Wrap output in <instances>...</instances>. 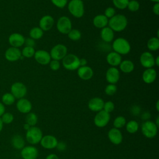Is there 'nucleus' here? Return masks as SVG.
I'll return each mask as SVG.
<instances>
[{
	"mask_svg": "<svg viewBox=\"0 0 159 159\" xmlns=\"http://www.w3.org/2000/svg\"><path fill=\"white\" fill-rule=\"evenodd\" d=\"M127 24V19L123 14H115L108 20V27L114 32H121L124 30L126 28Z\"/></svg>",
	"mask_w": 159,
	"mask_h": 159,
	"instance_id": "1",
	"label": "nucleus"
},
{
	"mask_svg": "<svg viewBox=\"0 0 159 159\" xmlns=\"http://www.w3.org/2000/svg\"><path fill=\"white\" fill-rule=\"evenodd\" d=\"M112 48L114 52L119 55H127L131 50V46L127 40L123 37L116 39L112 44Z\"/></svg>",
	"mask_w": 159,
	"mask_h": 159,
	"instance_id": "2",
	"label": "nucleus"
},
{
	"mask_svg": "<svg viewBox=\"0 0 159 159\" xmlns=\"http://www.w3.org/2000/svg\"><path fill=\"white\" fill-rule=\"evenodd\" d=\"M43 137L42 131L41 129L36 126H32L26 131L25 139L28 143L32 145H37L40 143Z\"/></svg>",
	"mask_w": 159,
	"mask_h": 159,
	"instance_id": "3",
	"label": "nucleus"
},
{
	"mask_svg": "<svg viewBox=\"0 0 159 159\" xmlns=\"http://www.w3.org/2000/svg\"><path fill=\"white\" fill-rule=\"evenodd\" d=\"M68 9L75 17H82L84 13V3L82 0H71L68 4Z\"/></svg>",
	"mask_w": 159,
	"mask_h": 159,
	"instance_id": "4",
	"label": "nucleus"
},
{
	"mask_svg": "<svg viewBox=\"0 0 159 159\" xmlns=\"http://www.w3.org/2000/svg\"><path fill=\"white\" fill-rule=\"evenodd\" d=\"M158 127L154 122L150 120L144 121L141 125L142 134L148 139L154 138L158 132Z\"/></svg>",
	"mask_w": 159,
	"mask_h": 159,
	"instance_id": "5",
	"label": "nucleus"
},
{
	"mask_svg": "<svg viewBox=\"0 0 159 159\" xmlns=\"http://www.w3.org/2000/svg\"><path fill=\"white\" fill-rule=\"evenodd\" d=\"M63 66L70 71L77 70L80 67V58L75 54H67L62 59Z\"/></svg>",
	"mask_w": 159,
	"mask_h": 159,
	"instance_id": "6",
	"label": "nucleus"
},
{
	"mask_svg": "<svg viewBox=\"0 0 159 159\" xmlns=\"http://www.w3.org/2000/svg\"><path fill=\"white\" fill-rule=\"evenodd\" d=\"M57 29L62 34H68L72 29V23L70 19L67 16L60 17L57 22Z\"/></svg>",
	"mask_w": 159,
	"mask_h": 159,
	"instance_id": "7",
	"label": "nucleus"
},
{
	"mask_svg": "<svg viewBox=\"0 0 159 159\" xmlns=\"http://www.w3.org/2000/svg\"><path fill=\"white\" fill-rule=\"evenodd\" d=\"M67 48L63 44H57L53 46L50 52L51 58L55 60H62L67 55Z\"/></svg>",
	"mask_w": 159,
	"mask_h": 159,
	"instance_id": "8",
	"label": "nucleus"
},
{
	"mask_svg": "<svg viewBox=\"0 0 159 159\" xmlns=\"http://www.w3.org/2000/svg\"><path fill=\"white\" fill-rule=\"evenodd\" d=\"M110 119V114L104 111V110H102L98 112L95 115L94 117V124L96 127L99 128H102L108 124Z\"/></svg>",
	"mask_w": 159,
	"mask_h": 159,
	"instance_id": "9",
	"label": "nucleus"
},
{
	"mask_svg": "<svg viewBox=\"0 0 159 159\" xmlns=\"http://www.w3.org/2000/svg\"><path fill=\"white\" fill-rule=\"evenodd\" d=\"M27 88L24 84L21 82H16L13 83L11 87V93L15 98H23L27 94Z\"/></svg>",
	"mask_w": 159,
	"mask_h": 159,
	"instance_id": "10",
	"label": "nucleus"
},
{
	"mask_svg": "<svg viewBox=\"0 0 159 159\" xmlns=\"http://www.w3.org/2000/svg\"><path fill=\"white\" fill-rule=\"evenodd\" d=\"M57 139L53 135H45L42 137L40 143L45 149H53L56 148L58 143Z\"/></svg>",
	"mask_w": 159,
	"mask_h": 159,
	"instance_id": "11",
	"label": "nucleus"
},
{
	"mask_svg": "<svg viewBox=\"0 0 159 159\" xmlns=\"http://www.w3.org/2000/svg\"><path fill=\"white\" fill-rule=\"evenodd\" d=\"M20 155L23 159H37L39 151L34 145L25 146L20 151Z\"/></svg>",
	"mask_w": 159,
	"mask_h": 159,
	"instance_id": "12",
	"label": "nucleus"
},
{
	"mask_svg": "<svg viewBox=\"0 0 159 159\" xmlns=\"http://www.w3.org/2000/svg\"><path fill=\"white\" fill-rule=\"evenodd\" d=\"M107 137L112 143L116 145L120 144L123 140V135L121 131L114 127L108 131Z\"/></svg>",
	"mask_w": 159,
	"mask_h": 159,
	"instance_id": "13",
	"label": "nucleus"
},
{
	"mask_svg": "<svg viewBox=\"0 0 159 159\" xmlns=\"http://www.w3.org/2000/svg\"><path fill=\"white\" fill-rule=\"evenodd\" d=\"M140 62L141 65L145 68H153L155 66V57L152 53L145 52L140 57Z\"/></svg>",
	"mask_w": 159,
	"mask_h": 159,
	"instance_id": "14",
	"label": "nucleus"
},
{
	"mask_svg": "<svg viewBox=\"0 0 159 159\" xmlns=\"http://www.w3.org/2000/svg\"><path fill=\"white\" fill-rule=\"evenodd\" d=\"M34 57L36 61L42 65L49 64L52 59L50 53L44 50H39L35 51Z\"/></svg>",
	"mask_w": 159,
	"mask_h": 159,
	"instance_id": "15",
	"label": "nucleus"
},
{
	"mask_svg": "<svg viewBox=\"0 0 159 159\" xmlns=\"http://www.w3.org/2000/svg\"><path fill=\"white\" fill-rule=\"evenodd\" d=\"M120 78L119 70L114 66L109 68L106 72V79L109 84H116Z\"/></svg>",
	"mask_w": 159,
	"mask_h": 159,
	"instance_id": "16",
	"label": "nucleus"
},
{
	"mask_svg": "<svg viewBox=\"0 0 159 159\" xmlns=\"http://www.w3.org/2000/svg\"><path fill=\"white\" fill-rule=\"evenodd\" d=\"M104 101L99 97H94L91 98L88 104L89 110L93 112H99L103 109Z\"/></svg>",
	"mask_w": 159,
	"mask_h": 159,
	"instance_id": "17",
	"label": "nucleus"
},
{
	"mask_svg": "<svg viewBox=\"0 0 159 159\" xmlns=\"http://www.w3.org/2000/svg\"><path fill=\"white\" fill-rule=\"evenodd\" d=\"M17 109L22 114H27L30 112L32 108L31 102L25 98L19 99L16 103Z\"/></svg>",
	"mask_w": 159,
	"mask_h": 159,
	"instance_id": "18",
	"label": "nucleus"
},
{
	"mask_svg": "<svg viewBox=\"0 0 159 159\" xmlns=\"http://www.w3.org/2000/svg\"><path fill=\"white\" fill-rule=\"evenodd\" d=\"M54 25V19L50 15H45L41 17L39 20V27L43 31L51 29Z\"/></svg>",
	"mask_w": 159,
	"mask_h": 159,
	"instance_id": "19",
	"label": "nucleus"
},
{
	"mask_svg": "<svg viewBox=\"0 0 159 159\" xmlns=\"http://www.w3.org/2000/svg\"><path fill=\"white\" fill-rule=\"evenodd\" d=\"M77 70L78 77L83 80H88L91 79L94 74L93 69L87 65L80 66Z\"/></svg>",
	"mask_w": 159,
	"mask_h": 159,
	"instance_id": "20",
	"label": "nucleus"
},
{
	"mask_svg": "<svg viewBox=\"0 0 159 159\" xmlns=\"http://www.w3.org/2000/svg\"><path fill=\"white\" fill-rule=\"evenodd\" d=\"M25 38L24 37L19 33L12 34L9 37V42L10 45L16 48L20 47L24 44Z\"/></svg>",
	"mask_w": 159,
	"mask_h": 159,
	"instance_id": "21",
	"label": "nucleus"
},
{
	"mask_svg": "<svg viewBox=\"0 0 159 159\" xmlns=\"http://www.w3.org/2000/svg\"><path fill=\"white\" fill-rule=\"evenodd\" d=\"M21 52L18 48L10 47L5 52V58L10 61L18 60L21 57Z\"/></svg>",
	"mask_w": 159,
	"mask_h": 159,
	"instance_id": "22",
	"label": "nucleus"
},
{
	"mask_svg": "<svg viewBox=\"0 0 159 159\" xmlns=\"http://www.w3.org/2000/svg\"><path fill=\"white\" fill-rule=\"evenodd\" d=\"M157 75V71L154 68H146L142 73V80L147 84H151L155 81Z\"/></svg>",
	"mask_w": 159,
	"mask_h": 159,
	"instance_id": "23",
	"label": "nucleus"
},
{
	"mask_svg": "<svg viewBox=\"0 0 159 159\" xmlns=\"http://www.w3.org/2000/svg\"><path fill=\"white\" fill-rule=\"evenodd\" d=\"M122 61L121 55L115 52H109L106 56V61L111 66H119Z\"/></svg>",
	"mask_w": 159,
	"mask_h": 159,
	"instance_id": "24",
	"label": "nucleus"
},
{
	"mask_svg": "<svg viewBox=\"0 0 159 159\" xmlns=\"http://www.w3.org/2000/svg\"><path fill=\"white\" fill-rule=\"evenodd\" d=\"M101 38L103 42L109 43L112 42L114 37V32L109 27H105L101 29L100 32Z\"/></svg>",
	"mask_w": 159,
	"mask_h": 159,
	"instance_id": "25",
	"label": "nucleus"
},
{
	"mask_svg": "<svg viewBox=\"0 0 159 159\" xmlns=\"http://www.w3.org/2000/svg\"><path fill=\"white\" fill-rule=\"evenodd\" d=\"M109 19L104 14L96 16L93 19V24L98 29H102L108 24Z\"/></svg>",
	"mask_w": 159,
	"mask_h": 159,
	"instance_id": "26",
	"label": "nucleus"
},
{
	"mask_svg": "<svg viewBox=\"0 0 159 159\" xmlns=\"http://www.w3.org/2000/svg\"><path fill=\"white\" fill-rule=\"evenodd\" d=\"M25 140L19 134L13 135L11 139V145L16 150H22L25 147Z\"/></svg>",
	"mask_w": 159,
	"mask_h": 159,
	"instance_id": "27",
	"label": "nucleus"
},
{
	"mask_svg": "<svg viewBox=\"0 0 159 159\" xmlns=\"http://www.w3.org/2000/svg\"><path fill=\"white\" fill-rule=\"evenodd\" d=\"M119 66L120 71L124 73H130L134 70V64L129 60L121 61Z\"/></svg>",
	"mask_w": 159,
	"mask_h": 159,
	"instance_id": "28",
	"label": "nucleus"
},
{
	"mask_svg": "<svg viewBox=\"0 0 159 159\" xmlns=\"http://www.w3.org/2000/svg\"><path fill=\"white\" fill-rule=\"evenodd\" d=\"M125 126L127 132L132 134L136 133L139 129V124L135 120H129L128 122L125 124Z\"/></svg>",
	"mask_w": 159,
	"mask_h": 159,
	"instance_id": "29",
	"label": "nucleus"
},
{
	"mask_svg": "<svg viewBox=\"0 0 159 159\" xmlns=\"http://www.w3.org/2000/svg\"><path fill=\"white\" fill-rule=\"evenodd\" d=\"M147 47L150 51H156L159 48V39L157 37H151L147 43Z\"/></svg>",
	"mask_w": 159,
	"mask_h": 159,
	"instance_id": "30",
	"label": "nucleus"
},
{
	"mask_svg": "<svg viewBox=\"0 0 159 159\" xmlns=\"http://www.w3.org/2000/svg\"><path fill=\"white\" fill-rule=\"evenodd\" d=\"M43 35V31L39 27H35L30 29L29 32V35L30 38L34 40H38L42 37Z\"/></svg>",
	"mask_w": 159,
	"mask_h": 159,
	"instance_id": "31",
	"label": "nucleus"
},
{
	"mask_svg": "<svg viewBox=\"0 0 159 159\" xmlns=\"http://www.w3.org/2000/svg\"><path fill=\"white\" fill-rule=\"evenodd\" d=\"M38 122V117L34 112H30L27 114L25 116V123L29 124L30 127L35 126Z\"/></svg>",
	"mask_w": 159,
	"mask_h": 159,
	"instance_id": "32",
	"label": "nucleus"
},
{
	"mask_svg": "<svg viewBox=\"0 0 159 159\" xmlns=\"http://www.w3.org/2000/svg\"><path fill=\"white\" fill-rule=\"evenodd\" d=\"M15 100H16V98L10 93H5L2 96V104H6L7 106H11V105L13 104L15 102Z\"/></svg>",
	"mask_w": 159,
	"mask_h": 159,
	"instance_id": "33",
	"label": "nucleus"
},
{
	"mask_svg": "<svg viewBox=\"0 0 159 159\" xmlns=\"http://www.w3.org/2000/svg\"><path fill=\"white\" fill-rule=\"evenodd\" d=\"M125 124H126V119L122 116H119L116 117L113 121L114 127L118 129L124 127L125 125Z\"/></svg>",
	"mask_w": 159,
	"mask_h": 159,
	"instance_id": "34",
	"label": "nucleus"
},
{
	"mask_svg": "<svg viewBox=\"0 0 159 159\" xmlns=\"http://www.w3.org/2000/svg\"><path fill=\"white\" fill-rule=\"evenodd\" d=\"M68 37L73 41H77L80 40L81 37V33L78 29H72L68 33Z\"/></svg>",
	"mask_w": 159,
	"mask_h": 159,
	"instance_id": "35",
	"label": "nucleus"
},
{
	"mask_svg": "<svg viewBox=\"0 0 159 159\" xmlns=\"http://www.w3.org/2000/svg\"><path fill=\"white\" fill-rule=\"evenodd\" d=\"M35 50L34 47H27L25 46L21 52V54L26 58H31L34 57L35 54Z\"/></svg>",
	"mask_w": 159,
	"mask_h": 159,
	"instance_id": "36",
	"label": "nucleus"
},
{
	"mask_svg": "<svg viewBox=\"0 0 159 159\" xmlns=\"http://www.w3.org/2000/svg\"><path fill=\"white\" fill-rule=\"evenodd\" d=\"M114 6L119 9H124L127 8L129 0H112Z\"/></svg>",
	"mask_w": 159,
	"mask_h": 159,
	"instance_id": "37",
	"label": "nucleus"
},
{
	"mask_svg": "<svg viewBox=\"0 0 159 159\" xmlns=\"http://www.w3.org/2000/svg\"><path fill=\"white\" fill-rule=\"evenodd\" d=\"M127 8L131 12H136L140 8V4L137 0H130L128 2Z\"/></svg>",
	"mask_w": 159,
	"mask_h": 159,
	"instance_id": "38",
	"label": "nucleus"
},
{
	"mask_svg": "<svg viewBox=\"0 0 159 159\" xmlns=\"http://www.w3.org/2000/svg\"><path fill=\"white\" fill-rule=\"evenodd\" d=\"M14 117L13 114L11 112H4L1 117L3 124H9L12 123L14 120Z\"/></svg>",
	"mask_w": 159,
	"mask_h": 159,
	"instance_id": "39",
	"label": "nucleus"
},
{
	"mask_svg": "<svg viewBox=\"0 0 159 159\" xmlns=\"http://www.w3.org/2000/svg\"><path fill=\"white\" fill-rule=\"evenodd\" d=\"M117 86L115 84H107L105 89L104 92L108 96H112L117 92Z\"/></svg>",
	"mask_w": 159,
	"mask_h": 159,
	"instance_id": "40",
	"label": "nucleus"
},
{
	"mask_svg": "<svg viewBox=\"0 0 159 159\" xmlns=\"http://www.w3.org/2000/svg\"><path fill=\"white\" fill-rule=\"evenodd\" d=\"M114 107H115V106H114V102L111 101H106L104 102L102 110H104V111L110 114L111 112H112L114 111Z\"/></svg>",
	"mask_w": 159,
	"mask_h": 159,
	"instance_id": "41",
	"label": "nucleus"
},
{
	"mask_svg": "<svg viewBox=\"0 0 159 159\" xmlns=\"http://www.w3.org/2000/svg\"><path fill=\"white\" fill-rule=\"evenodd\" d=\"M116 14V10L114 7H107L105 11H104V15L108 19H109L112 17H113Z\"/></svg>",
	"mask_w": 159,
	"mask_h": 159,
	"instance_id": "42",
	"label": "nucleus"
},
{
	"mask_svg": "<svg viewBox=\"0 0 159 159\" xmlns=\"http://www.w3.org/2000/svg\"><path fill=\"white\" fill-rule=\"evenodd\" d=\"M52 4L58 8H63L68 3V0H51Z\"/></svg>",
	"mask_w": 159,
	"mask_h": 159,
	"instance_id": "43",
	"label": "nucleus"
},
{
	"mask_svg": "<svg viewBox=\"0 0 159 159\" xmlns=\"http://www.w3.org/2000/svg\"><path fill=\"white\" fill-rule=\"evenodd\" d=\"M50 68L53 71H57L58 70L60 67V63L58 60H52L49 63Z\"/></svg>",
	"mask_w": 159,
	"mask_h": 159,
	"instance_id": "44",
	"label": "nucleus"
},
{
	"mask_svg": "<svg viewBox=\"0 0 159 159\" xmlns=\"http://www.w3.org/2000/svg\"><path fill=\"white\" fill-rule=\"evenodd\" d=\"M140 107L139 106L134 105L130 109V112L133 116H138L140 112Z\"/></svg>",
	"mask_w": 159,
	"mask_h": 159,
	"instance_id": "45",
	"label": "nucleus"
},
{
	"mask_svg": "<svg viewBox=\"0 0 159 159\" xmlns=\"http://www.w3.org/2000/svg\"><path fill=\"white\" fill-rule=\"evenodd\" d=\"M57 150L60 152L65 151L66 149V144L64 142H58L57 143V145L56 147Z\"/></svg>",
	"mask_w": 159,
	"mask_h": 159,
	"instance_id": "46",
	"label": "nucleus"
},
{
	"mask_svg": "<svg viewBox=\"0 0 159 159\" xmlns=\"http://www.w3.org/2000/svg\"><path fill=\"white\" fill-rule=\"evenodd\" d=\"M24 43L26 45L27 47H34L35 45L34 40L32 38H27L25 39Z\"/></svg>",
	"mask_w": 159,
	"mask_h": 159,
	"instance_id": "47",
	"label": "nucleus"
},
{
	"mask_svg": "<svg viewBox=\"0 0 159 159\" xmlns=\"http://www.w3.org/2000/svg\"><path fill=\"white\" fill-rule=\"evenodd\" d=\"M152 11L155 15L158 16L159 14V3L158 2H156L154 4L152 7Z\"/></svg>",
	"mask_w": 159,
	"mask_h": 159,
	"instance_id": "48",
	"label": "nucleus"
},
{
	"mask_svg": "<svg viewBox=\"0 0 159 159\" xmlns=\"http://www.w3.org/2000/svg\"><path fill=\"white\" fill-rule=\"evenodd\" d=\"M150 117H151L150 113L149 112H147V111L144 112L142 114V116H141V118H142L143 120H144L145 121L149 120V119L150 118Z\"/></svg>",
	"mask_w": 159,
	"mask_h": 159,
	"instance_id": "49",
	"label": "nucleus"
},
{
	"mask_svg": "<svg viewBox=\"0 0 159 159\" xmlns=\"http://www.w3.org/2000/svg\"><path fill=\"white\" fill-rule=\"evenodd\" d=\"M45 159H59V158L56 154L50 153L46 157Z\"/></svg>",
	"mask_w": 159,
	"mask_h": 159,
	"instance_id": "50",
	"label": "nucleus"
},
{
	"mask_svg": "<svg viewBox=\"0 0 159 159\" xmlns=\"http://www.w3.org/2000/svg\"><path fill=\"white\" fill-rule=\"evenodd\" d=\"M87 65V60L85 58H80V66H86Z\"/></svg>",
	"mask_w": 159,
	"mask_h": 159,
	"instance_id": "51",
	"label": "nucleus"
},
{
	"mask_svg": "<svg viewBox=\"0 0 159 159\" xmlns=\"http://www.w3.org/2000/svg\"><path fill=\"white\" fill-rule=\"evenodd\" d=\"M5 112V107L4 105L0 102V117H1V116Z\"/></svg>",
	"mask_w": 159,
	"mask_h": 159,
	"instance_id": "52",
	"label": "nucleus"
},
{
	"mask_svg": "<svg viewBox=\"0 0 159 159\" xmlns=\"http://www.w3.org/2000/svg\"><path fill=\"white\" fill-rule=\"evenodd\" d=\"M155 65L158 66L159 65V57L157 56L156 58H155Z\"/></svg>",
	"mask_w": 159,
	"mask_h": 159,
	"instance_id": "53",
	"label": "nucleus"
},
{
	"mask_svg": "<svg viewBox=\"0 0 159 159\" xmlns=\"http://www.w3.org/2000/svg\"><path fill=\"white\" fill-rule=\"evenodd\" d=\"M23 127H24V130H25L27 131L28 129H29V128L30 127V126L29 124H27V123H25V124H24V126H23Z\"/></svg>",
	"mask_w": 159,
	"mask_h": 159,
	"instance_id": "54",
	"label": "nucleus"
},
{
	"mask_svg": "<svg viewBox=\"0 0 159 159\" xmlns=\"http://www.w3.org/2000/svg\"><path fill=\"white\" fill-rule=\"evenodd\" d=\"M2 129H3V122H2V120L0 117V132L2 131Z\"/></svg>",
	"mask_w": 159,
	"mask_h": 159,
	"instance_id": "55",
	"label": "nucleus"
},
{
	"mask_svg": "<svg viewBox=\"0 0 159 159\" xmlns=\"http://www.w3.org/2000/svg\"><path fill=\"white\" fill-rule=\"evenodd\" d=\"M158 106H159V101H157V102H156V106H155L156 107H156V110H157L158 112L159 111V107H158Z\"/></svg>",
	"mask_w": 159,
	"mask_h": 159,
	"instance_id": "56",
	"label": "nucleus"
},
{
	"mask_svg": "<svg viewBox=\"0 0 159 159\" xmlns=\"http://www.w3.org/2000/svg\"><path fill=\"white\" fill-rule=\"evenodd\" d=\"M158 120H159V117L158 116H157V119H156V122H155V124H156V125L158 127V126H159V122H158Z\"/></svg>",
	"mask_w": 159,
	"mask_h": 159,
	"instance_id": "57",
	"label": "nucleus"
},
{
	"mask_svg": "<svg viewBox=\"0 0 159 159\" xmlns=\"http://www.w3.org/2000/svg\"><path fill=\"white\" fill-rule=\"evenodd\" d=\"M150 1H152V2H159V0H150Z\"/></svg>",
	"mask_w": 159,
	"mask_h": 159,
	"instance_id": "58",
	"label": "nucleus"
}]
</instances>
